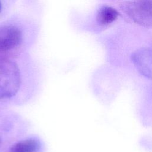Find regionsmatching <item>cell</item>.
<instances>
[{
  "mask_svg": "<svg viewBox=\"0 0 152 152\" xmlns=\"http://www.w3.org/2000/svg\"><path fill=\"white\" fill-rule=\"evenodd\" d=\"M20 84V72L17 65L9 59H0V99L14 96Z\"/></svg>",
  "mask_w": 152,
  "mask_h": 152,
  "instance_id": "obj_1",
  "label": "cell"
},
{
  "mask_svg": "<svg viewBox=\"0 0 152 152\" xmlns=\"http://www.w3.org/2000/svg\"><path fill=\"white\" fill-rule=\"evenodd\" d=\"M125 12L137 24L145 27L152 26V0H138L122 5Z\"/></svg>",
  "mask_w": 152,
  "mask_h": 152,
  "instance_id": "obj_2",
  "label": "cell"
},
{
  "mask_svg": "<svg viewBox=\"0 0 152 152\" xmlns=\"http://www.w3.org/2000/svg\"><path fill=\"white\" fill-rule=\"evenodd\" d=\"M131 60L137 70L144 77L152 80V50L141 48L131 55Z\"/></svg>",
  "mask_w": 152,
  "mask_h": 152,
  "instance_id": "obj_3",
  "label": "cell"
},
{
  "mask_svg": "<svg viewBox=\"0 0 152 152\" xmlns=\"http://www.w3.org/2000/svg\"><path fill=\"white\" fill-rule=\"evenodd\" d=\"M22 34L18 28L13 26L0 27V50H10L20 42Z\"/></svg>",
  "mask_w": 152,
  "mask_h": 152,
  "instance_id": "obj_4",
  "label": "cell"
},
{
  "mask_svg": "<svg viewBox=\"0 0 152 152\" xmlns=\"http://www.w3.org/2000/svg\"><path fill=\"white\" fill-rule=\"evenodd\" d=\"M39 141L35 138H28L14 144L10 152H37L40 149Z\"/></svg>",
  "mask_w": 152,
  "mask_h": 152,
  "instance_id": "obj_5",
  "label": "cell"
},
{
  "mask_svg": "<svg viewBox=\"0 0 152 152\" xmlns=\"http://www.w3.org/2000/svg\"><path fill=\"white\" fill-rule=\"evenodd\" d=\"M118 15L119 13L115 9L105 6L99 10L97 15V21L100 24L106 25L114 21Z\"/></svg>",
  "mask_w": 152,
  "mask_h": 152,
  "instance_id": "obj_6",
  "label": "cell"
},
{
  "mask_svg": "<svg viewBox=\"0 0 152 152\" xmlns=\"http://www.w3.org/2000/svg\"><path fill=\"white\" fill-rule=\"evenodd\" d=\"M1 10H2V5H1V0H0V12L1 11Z\"/></svg>",
  "mask_w": 152,
  "mask_h": 152,
  "instance_id": "obj_7",
  "label": "cell"
},
{
  "mask_svg": "<svg viewBox=\"0 0 152 152\" xmlns=\"http://www.w3.org/2000/svg\"><path fill=\"white\" fill-rule=\"evenodd\" d=\"M0 142H1V139H0Z\"/></svg>",
  "mask_w": 152,
  "mask_h": 152,
  "instance_id": "obj_8",
  "label": "cell"
}]
</instances>
